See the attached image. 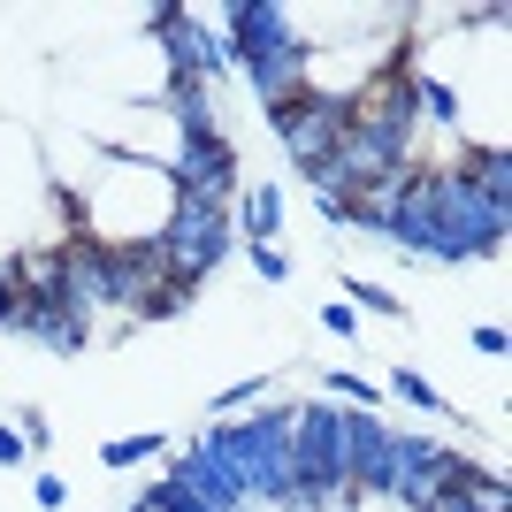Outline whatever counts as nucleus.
<instances>
[{"label":"nucleus","mask_w":512,"mask_h":512,"mask_svg":"<svg viewBox=\"0 0 512 512\" xmlns=\"http://www.w3.org/2000/svg\"><path fill=\"white\" fill-rule=\"evenodd\" d=\"M107 268H115V283H123V299L138 314H169V306L192 299V276H184V260L169 245H115Z\"/></svg>","instance_id":"obj_1"},{"label":"nucleus","mask_w":512,"mask_h":512,"mask_svg":"<svg viewBox=\"0 0 512 512\" xmlns=\"http://www.w3.org/2000/svg\"><path fill=\"white\" fill-rule=\"evenodd\" d=\"M413 115V85H406V54H398V69H383V77H367L360 85V100L344 107V130H352V138H390V130L406 123Z\"/></svg>","instance_id":"obj_2"},{"label":"nucleus","mask_w":512,"mask_h":512,"mask_svg":"<svg viewBox=\"0 0 512 512\" xmlns=\"http://www.w3.org/2000/svg\"><path fill=\"white\" fill-rule=\"evenodd\" d=\"M283 130H291V146H299L314 169H337L344 146H352V130H344V107H329V100H314L299 123H283Z\"/></svg>","instance_id":"obj_3"},{"label":"nucleus","mask_w":512,"mask_h":512,"mask_svg":"<svg viewBox=\"0 0 512 512\" xmlns=\"http://www.w3.org/2000/svg\"><path fill=\"white\" fill-rule=\"evenodd\" d=\"M444 482L467 497L474 512H505V490H497V482H474V474H459V467H444Z\"/></svg>","instance_id":"obj_4"}]
</instances>
